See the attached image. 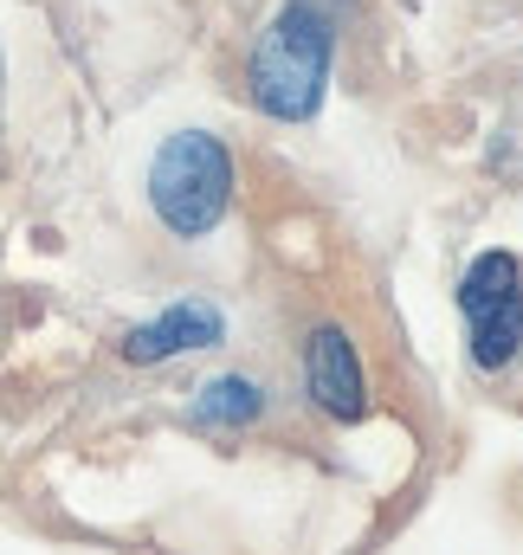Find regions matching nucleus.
<instances>
[{
  "label": "nucleus",
  "mask_w": 523,
  "mask_h": 555,
  "mask_svg": "<svg viewBox=\"0 0 523 555\" xmlns=\"http://www.w3.org/2000/svg\"><path fill=\"white\" fill-rule=\"evenodd\" d=\"M330 59H336L330 13L310 0H291L253 52V104L278 124H310L330 85Z\"/></svg>",
  "instance_id": "f257e3e1"
},
{
  "label": "nucleus",
  "mask_w": 523,
  "mask_h": 555,
  "mask_svg": "<svg viewBox=\"0 0 523 555\" xmlns=\"http://www.w3.org/2000/svg\"><path fill=\"white\" fill-rule=\"evenodd\" d=\"M149 207L175 240H207L233 207V155L207 130H181L149 162Z\"/></svg>",
  "instance_id": "f03ea898"
},
{
  "label": "nucleus",
  "mask_w": 523,
  "mask_h": 555,
  "mask_svg": "<svg viewBox=\"0 0 523 555\" xmlns=\"http://www.w3.org/2000/svg\"><path fill=\"white\" fill-rule=\"evenodd\" d=\"M459 310L472 330V362L485 375L511 369L523 349V266L511 253H479L459 284Z\"/></svg>",
  "instance_id": "7ed1b4c3"
},
{
  "label": "nucleus",
  "mask_w": 523,
  "mask_h": 555,
  "mask_svg": "<svg viewBox=\"0 0 523 555\" xmlns=\"http://www.w3.org/2000/svg\"><path fill=\"white\" fill-rule=\"evenodd\" d=\"M304 388H310V401L330 420H362L369 414L362 356H356V343H349L336 323L310 330V343H304Z\"/></svg>",
  "instance_id": "20e7f679"
},
{
  "label": "nucleus",
  "mask_w": 523,
  "mask_h": 555,
  "mask_svg": "<svg viewBox=\"0 0 523 555\" xmlns=\"http://www.w3.org/2000/svg\"><path fill=\"white\" fill-rule=\"evenodd\" d=\"M214 343H227V317L214 304L188 297V304H168L155 323L130 330L124 336V356L149 369V362H168V356H188V349H214Z\"/></svg>",
  "instance_id": "39448f33"
},
{
  "label": "nucleus",
  "mask_w": 523,
  "mask_h": 555,
  "mask_svg": "<svg viewBox=\"0 0 523 555\" xmlns=\"http://www.w3.org/2000/svg\"><path fill=\"white\" fill-rule=\"evenodd\" d=\"M259 408H265L259 382H246V375H220V382H207V388H201L194 420H201V426H253Z\"/></svg>",
  "instance_id": "423d86ee"
}]
</instances>
